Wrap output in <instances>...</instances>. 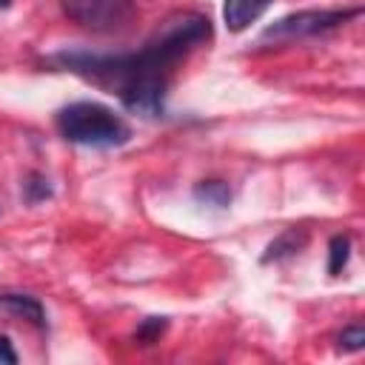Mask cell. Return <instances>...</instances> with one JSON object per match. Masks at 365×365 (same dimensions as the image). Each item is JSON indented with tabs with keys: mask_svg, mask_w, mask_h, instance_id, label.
I'll use <instances>...</instances> for the list:
<instances>
[{
	"mask_svg": "<svg viewBox=\"0 0 365 365\" xmlns=\"http://www.w3.org/2000/svg\"><path fill=\"white\" fill-rule=\"evenodd\" d=\"M208 37H211V20L197 11H182L168 17L140 51L131 54L60 51L51 57V63L97 86L114 88L123 108H128L131 114L163 117L165 91L174 66L185 60Z\"/></svg>",
	"mask_w": 365,
	"mask_h": 365,
	"instance_id": "1",
	"label": "cell"
},
{
	"mask_svg": "<svg viewBox=\"0 0 365 365\" xmlns=\"http://www.w3.org/2000/svg\"><path fill=\"white\" fill-rule=\"evenodd\" d=\"M54 123L68 143H77L86 148H117L131 137V128L125 125L123 117H117L108 106L88 103V100L63 106Z\"/></svg>",
	"mask_w": 365,
	"mask_h": 365,
	"instance_id": "2",
	"label": "cell"
},
{
	"mask_svg": "<svg viewBox=\"0 0 365 365\" xmlns=\"http://www.w3.org/2000/svg\"><path fill=\"white\" fill-rule=\"evenodd\" d=\"M60 6L71 23L94 34L123 31L137 14L134 0H60Z\"/></svg>",
	"mask_w": 365,
	"mask_h": 365,
	"instance_id": "3",
	"label": "cell"
},
{
	"mask_svg": "<svg viewBox=\"0 0 365 365\" xmlns=\"http://www.w3.org/2000/svg\"><path fill=\"white\" fill-rule=\"evenodd\" d=\"M362 14V6H351V9H305V11H294L279 17L277 23H271L262 31V40H294V37H314V34H325L336 26H345L351 17Z\"/></svg>",
	"mask_w": 365,
	"mask_h": 365,
	"instance_id": "4",
	"label": "cell"
},
{
	"mask_svg": "<svg viewBox=\"0 0 365 365\" xmlns=\"http://www.w3.org/2000/svg\"><path fill=\"white\" fill-rule=\"evenodd\" d=\"M274 0H225L222 3V20L228 31H245L251 23H257Z\"/></svg>",
	"mask_w": 365,
	"mask_h": 365,
	"instance_id": "5",
	"label": "cell"
},
{
	"mask_svg": "<svg viewBox=\"0 0 365 365\" xmlns=\"http://www.w3.org/2000/svg\"><path fill=\"white\" fill-rule=\"evenodd\" d=\"M0 311H6V314H11V317H23V319H29V322L37 325V328H46V325H48V322H46V308H43V302H40L37 297H31V294H11V291L0 294Z\"/></svg>",
	"mask_w": 365,
	"mask_h": 365,
	"instance_id": "6",
	"label": "cell"
},
{
	"mask_svg": "<svg viewBox=\"0 0 365 365\" xmlns=\"http://www.w3.org/2000/svg\"><path fill=\"white\" fill-rule=\"evenodd\" d=\"M308 242V231L305 228H285L279 237H274L262 254V262H277V259H285L297 251H302Z\"/></svg>",
	"mask_w": 365,
	"mask_h": 365,
	"instance_id": "7",
	"label": "cell"
},
{
	"mask_svg": "<svg viewBox=\"0 0 365 365\" xmlns=\"http://www.w3.org/2000/svg\"><path fill=\"white\" fill-rule=\"evenodd\" d=\"M194 200L202 202V205H211V208H228V202H231V188H228V182H222V180H202V182H197V188H194Z\"/></svg>",
	"mask_w": 365,
	"mask_h": 365,
	"instance_id": "8",
	"label": "cell"
},
{
	"mask_svg": "<svg viewBox=\"0 0 365 365\" xmlns=\"http://www.w3.org/2000/svg\"><path fill=\"white\" fill-rule=\"evenodd\" d=\"M351 259V237L348 234H334L331 242H328V274L336 277L345 271Z\"/></svg>",
	"mask_w": 365,
	"mask_h": 365,
	"instance_id": "9",
	"label": "cell"
},
{
	"mask_svg": "<svg viewBox=\"0 0 365 365\" xmlns=\"http://www.w3.org/2000/svg\"><path fill=\"white\" fill-rule=\"evenodd\" d=\"M48 197H51V182H48V177L40 174V171H29L26 180H23V200H26L29 205H37V202H43V200H48Z\"/></svg>",
	"mask_w": 365,
	"mask_h": 365,
	"instance_id": "10",
	"label": "cell"
},
{
	"mask_svg": "<svg viewBox=\"0 0 365 365\" xmlns=\"http://www.w3.org/2000/svg\"><path fill=\"white\" fill-rule=\"evenodd\" d=\"M165 325H168V319H165V317H145V319L140 322V328H137L134 339H137L140 345H151V342H157V339H160V334L165 331Z\"/></svg>",
	"mask_w": 365,
	"mask_h": 365,
	"instance_id": "11",
	"label": "cell"
},
{
	"mask_svg": "<svg viewBox=\"0 0 365 365\" xmlns=\"http://www.w3.org/2000/svg\"><path fill=\"white\" fill-rule=\"evenodd\" d=\"M339 348L342 351H359L362 345H365V328L359 325V322H354V325H348L342 334H339Z\"/></svg>",
	"mask_w": 365,
	"mask_h": 365,
	"instance_id": "12",
	"label": "cell"
},
{
	"mask_svg": "<svg viewBox=\"0 0 365 365\" xmlns=\"http://www.w3.org/2000/svg\"><path fill=\"white\" fill-rule=\"evenodd\" d=\"M0 362H6V365H14L17 362V354H14L11 339L6 334H0Z\"/></svg>",
	"mask_w": 365,
	"mask_h": 365,
	"instance_id": "13",
	"label": "cell"
},
{
	"mask_svg": "<svg viewBox=\"0 0 365 365\" xmlns=\"http://www.w3.org/2000/svg\"><path fill=\"white\" fill-rule=\"evenodd\" d=\"M11 6V0H0V9H9Z\"/></svg>",
	"mask_w": 365,
	"mask_h": 365,
	"instance_id": "14",
	"label": "cell"
}]
</instances>
